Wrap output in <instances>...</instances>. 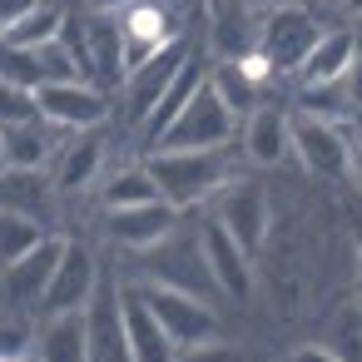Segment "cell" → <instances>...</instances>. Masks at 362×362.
Here are the masks:
<instances>
[{"mask_svg":"<svg viewBox=\"0 0 362 362\" xmlns=\"http://www.w3.org/2000/svg\"><path fill=\"white\" fill-rule=\"evenodd\" d=\"M149 174L159 184V199L179 214L194 204H214L218 189L233 179L228 149H149Z\"/></svg>","mask_w":362,"mask_h":362,"instance_id":"cell-1","label":"cell"},{"mask_svg":"<svg viewBox=\"0 0 362 362\" xmlns=\"http://www.w3.org/2000/svg\"><path fill=\"white\" fill-rule=\"evenodd\" d=\"M317 40H322V25H317V16L308 6L268 11L263 25H258V65L268 75H298Z\"/></svg>","mask_w":362,"mask_h":362,"instance_id":"cell-2","label":"cell"},{"mask_svg":"<svg viewBox=\"0 0 362 362\" xmlns=\"http://www.w3.org/2000/svg\"><path fill=\"white\" fill-rule=\"evenodd\" d=\"M209 218H218V223L233 233V243H238L248 258H258V253H263V243H268V228H273L268 189H263L258 179H248V174H233V179L218 189V199H214V214H209Z\"/></svg>","mask_w":362,"mask_h":362,"instance_id":"cell-3","label":"cell"},{"mask_svg":"<svg viewBox=\"0 0 362 362\" xmlns=\"http://www.w3.org/2000/svg\"><path fill=\"white\" fill-rule=\"evenodd\" d=\"M149 283L159 288H174V293H189V298H204L214 303L218 298V283L209 273V258H204V238H184V233H169L159 248H149Z\"/></svg>","mask_w":362,"mask_h":362,"instance_id":"cell-4","label":"cell"},{"mask_svg":"<svg viewBox=\"0 0 362 362\" xmlns=\"http://www.w3.org/2000/svg\"><path fill=\"white\" fill-rule=\"evenodd\" d=\"M293 159L303 164V174L337 184V179H347V169H352V129L293 110Z\"/></svg>","mask_w":362,"mask_h":362,"instance_id":"cell-5","label":"cell"},{"mask_svg":"<svg viewBox=\"0 0 362 362\" xmlns=\"http://www.w3.org/2000/svg\"><path fill=\"white\" fill-rule=\"evenodd\" d=\"M35 100H40V119H45L50 129H65V134H95V129L110 119V95H105L95 80L45 85Z\"/></svg>","mask_w":362,"mask_h":362,"instance_id":"cell-6","label":"cell"},{"mask_svg":"<svg viewBox=\"0 0 362 362\" xmlns=\"http://www.w3.org/2000/svg\"><path fill=\"white\" fill-rule=\"evenodd\" d=\"M100 258L90 243L80 238H65V253H60V268L50 278V293L40 303V317H65V313H85L90 298L100 293Z\"/></svg>","mask_w":362,"mask_h":362,"instance_id":"cell-7","label":"cell"},{"mask_svg":"<svg viewBox=\"0 0 362 362\" xmlns=\"http://www.w3.org/2000/svg\"><path fill=\"white\" fill-rule=\"evenodd\" d=\"M189 60V45L179 40V45H169V50H159L154 60H144L139 70H129L124 75V85H119V100H124V124H134L139 134H144V124L154 119V110L164 105V95H169V85H174V75H179V65Z\"/></svg>","mask_w":362,"mask_h":362,"instance_id":"cell-8","label":"cell"},{"mask_svg":"<svg viewBox=\"0 0 362 362\" xmlns=\"http://www.w3.org/2000/svg\"><path fill=\"white\" fill-rule=\"evenodd\" d=\"M144 303L154 308V317L164 322V332L174 337V347H199V342H214L223 332L214 303L204 298H189V293H174V288H159V283H144Z\"/></svg>","mask_w":362,"mask_h":362,"instance_id":"cell-9","label":"cell"},{"mask_svg":"<svg viewBox=\"0 0 362 362\" xmlns=\"http://www.w3.org/2000/svg\"><path fill=\"white\" fill-rule=\"evenodd\" d=\"M233 129H238V119H233V115L223 110V100L204 85V90L194 95V105L159 134L154 149H228Z\"/></svg>","mask_w":362,"mask_h":362,"instance_id":"cell-10","label":"cell"},{"mask_svg":"<svg viewBox=\"0 0 362 362\" xmlns=\"http://www.w3.org/2000/svg\"><path fill=\"white\" fill-rule=\"evenodd\" d=\"M115 21H119V35H124V65L129 70H139L159 50L179 45V25H174V11L164 0H134V6H124Z\"/></svg>","mask_w":362,"mask_h":362,"instance_id":"cell-11","label":"cell"},{"mask_svg":"<svg viewBox=\"0 0 362 362\" xmlns=\"http://www.w3.org/2000/svg\"><path fill=\"white\" fill-rule=\"evenodd\" d=\"M258 25H263V16L248 0H209V45L218 60H228V65L258 60Z\"/></svg>","mask_w":362,"mask_h":362,"instance_id":"cell-12","label":"cell"},{"mask_svg":"<svg viewBox=\"0 0 362 362\" xmlns=\"http://www.w3.org/2000/svg\"><path fill=\"white\" fill-rule=\"evenodd\" d=\"M199 238H204V258H209V273H214V283H218V298L248 303V298H253V258L233 243V233H228L218 218H204Z\"/></svg>","mask_w":362,"mask_h":362,"instance_id":"cell-13","label":"cell"},{"mask_svg":"<svg viewBox=\"0 0 362 362\" xmlns=\"http://www.w3.org/2000/svg\"><path fill=\"white\" fill-rule=\"evenodd\" d=\"M0 214H21L30 223H55L60 218V189L50 169H6L0 174Z\"/></svg>","mask_w":362,"mask_h":362,"instance_id":"cell-14","label":"cell"},{"mask_svg":"<svg viewBox=\"0 0 362 362\" xmlns=\"http://www.w3.org/2000/svg\"><path fill=\"white\" fill-rule=\"evenodd\" d=\"M105 233H110V243H119L129 253H149L169 233H179V209L164 199L144 204V209H119V214H105Z\"/></svg>","mask_w":362,"mask_h":362,"instance_id":"cell-15","label":"cell"},{"mask_svg":"<svg viewBox=\"0 0 362 362\" xmlns=\"http://www.w3.org/2000/svg\"><path fill=\"white\" fill-rule=\"evenodd\" d=\"M90 322V362H129V337H124V288H115L110 278L100 283V293L85 308Z\"/></svg>","mask_w":362,"mask_h":362,"instance_id":"cell-16","label":"cell"},{"mask_svg":"<svg viewBox=\"0 0 362 362\" xmlns=\"http://www.w3.org/2000/svg\"><path fill=\"white\" fill-rule=\"evenodd\" d=\"M243 154L258 164V169H278L293 159V110L283 105H263L243 119Z\"/></svg>","mask_w":362,"mask_h":362,"instance_id":"cell-17","label":"cell"},{"mask_svg":"<svg viewBox=\"0 0 362 362\" xmlns=\"http://www.w3.org/2000/svg\"><path fill=\"white\" fill-rule=\"evenodd\" d=\"M124 337H129V362H179L174 337L144 303V288H124Z\"/></svg>","mask_w":362,"mask_h":362,"instance_id":"cell-18","label":"cell"},{"mask_svg":"<svg viewBox=\"0 0 362 362\" xmlns=\"http://www.w3.org/2000/svg\"><path fill=\"white\" fill-rule=\"evenodd\" d=\"M60 253H65V238L50 233L30 258H21L16 268H6V273H0V283H6V298L21 303V308H40L45 293H50V278H55V268H60Z\"/></svg>","mask_w":362,"mask_h":362,"instance_id":"cell-19","label":"cell"},{"mask_svg":"<svg viewBox=\"0 0 362 362\" xmlns=\"http://www.w3.org/2000/svg\"><path fill=\"white\" fill-rule=\"evenodd\" d=\"M263 80H268V70H263L258 60H248V65L214 60V65H209V90L223 100V110L238 119V129H243V119H248L253 110L268 105V100H263Z\"/></svg>","mask_w":362,"mask_h":362,"instance_id":"cell-20","label":"cell"},{"mask_svg":"<svg viewBox=\"0 0 362 362\" xmlns=\"http://www.w3.org/2000/svg\"><path fill=\"white\" fill-rule=\"evenodd\" d=\"M357 50H362V40H357L347 25L322 30V40L313 45V55H308L303 70H298V85H332V80H347Z\"/></svg>","mask_w":362,"mask_h":362,"instance_id":"cell-21","label":"cell"},{"mask_svg":"<svg viewBox=\"0 0 362 362\" xmlns=\"http://www.w3.org/2000/svg\"><path fill=\"white\" fill-rule=\"evenodd\" d=\"M100 169H105V139L100 134H70V144H60L55 154V189L60 194H80L90 184H100Z\"/></svg>","mask_w":362,"mask_h":362,"instance_id":"cell-22","label":"cell"},{"mask_svg":"<svg viewBox=\"0 0 362 362\" xmlns=\"http://www.w3.org/2000/svg\"><path fill=\"white\" fill-rule=\"evenodd\" d=\"M85 40H90V80H95L100 90L124 85L129 65H124V35H119V21H115V16H90V21H85Z\"/></svg>","mask_w":362,"mask_h":362,"instance_id":"cell-23","label":"cell"},{"mask_svg":"<svg viewBox=\"0 0 362 362\" xmlns=\"http://www.w3.org/2000/svg\"><path fill=\"white\" fill-rule=\"evenodd\" d=\"M204 85H209V65H204V55H194V50H189V60L179 65V75H174L169 95H164V105H159V110H154V119L144 124V144H149V149H154V144H159V134H164V129H169L189 105H194V95H199Z\"/></svg>","mask_w":362,"mask_h":362,"instance_id":"cell-24","label":"cell"},{"mask_svg":"<svg viewBox=\"0 0 362 362\" xmlns=\"http://www.w3.org/2000/svg\"><path fill=\"white\" fill-rule=\"evenodd\" d=\"M0 149H6V169H45L60 144H55V129L45 119H30V124H11L0 129Z\"/></svg>","mask_w":362,"mask_h":362,"instance_id":"cell-25","label":"cell"},{"mask_svg":"<svg viewBox=\"0 0 362 362\" xmlns=\"http://www.w3.org/2000/svg\"><path fill=\"white\" fill-rule=\"evenodd\" d=\"M35 347H40V362H90V322H85V313L45 317Z\"/></svg>","mask_w":362,"mask_h":362,"instance_id":"cell-26","label":"cell"},{"mask_svg":"<svg viewBox=\"0 0 362 362\" xmlns=\"http://www.w3.org/2000/svg\"><path fill=\"white\" fill-rule=\"evenodd\" d=\"M100 204H105V214L159 204V184H154L149 164H124V169H115V174L100 184Z\"/></svg>","mask_w":362,"mask_h":362,"instance_id":"cell-27","label":"cell"},{"mask_svg":"<svg viewBox=\"0 0 362 362\" xmlns=\"http://www.w3.org/2000/svg\"><path fill=\"white\" fill-rule=\"evenodd\" d=\"M65 21H70V11L55 6V0H45V6H35L25 21H16L11 30H0V40H6V45H21V50H45V45L60 40Z\"/></svg>","mask_w":362,"mask_h":362,"instance_id":"cell-28","label":"cell"},{"mask_svg":"<svg viewBox=\"0 0 362 362\" xmlns=\"http://www.w3.org/2000/svg\"><path fill=\"white\" fill-rule=\"evenodd\" d=\"M45 238H50L45 223H30V218H21V214H0V273L16 268L21 258H30Z\"/></svg>","mask_w":362,"mask_h":362,"instance_id":"cell-29","label":"cell"},{"mask_svg":"<svg viewBox=\"0 0 362 362\" xmlns=\"http://www.w3.org/2000/svg\"><path fill=\"white\" fill-rule=\"evenodd\" d=\"M322 347H327L337 362H362V308H357V293H352V303H342V308L332 313Z\"/></svg>","mask_w":362,"mask_h":362,"instance_id":"cell-30","label":"cell"},{"mask_svg":"<svg viewBox=\"0 0 362 362\" xmlns=\"http://www.w3.org/2000/svg\"><path fill=\"white\" fill-rule=\"evenodd\" d=\"M0 80L11 85H25V90H45V65H40V50H21V45H6L0 40Z\"/></svg>","mask_w":362,"mask_h":362,"instance_id":"cell-31","label":"cell"},{"mask_svg":"<svg viewBox=\"0 0 362 362\" xmlns=\"http://www.w3.org/2000/svg\"><path fill=\"white\" fill-rule=\"evenodd\" d=\"M30 119H40V100H35V90L0 80V129H11V124H30Z\"/></svg>","mask_w":362,"mask_h":362,"instance_id":"cell-32","label":"cell"},{"mask_svg":"<svg viewBox=\"0 0 362 362\" xmlns=\"http://www.w3.org/2000/svg\"><path fill=\"white\" fill-rule=\"evenodd\" d=\"M179 362H243V352L214 337V342H199V347H184V352H179Z\"/></svg>","mask_w":362,"mask_h":362,"instance_id":"cell-33","label":"cell"},{"mask_svg":"<svg viewBox=\"0 0 362 362\" xmlns=\"http://www.w3.org/2000/svg\"><path fill=\"white\" fill-rule=\"evenodd\" d=\"M35 6H45V0H0V30H11L16 21H25Z\"/></svg>","mask_w":362,"mask_h":362,"instance_id":"cell-34","label":"cell"},{"mask_svg":"<svg viewBox=\"0 0 362 362\" xmlns=\"http://www.w3.org/2000/svg\"><path fill=\"white\" fill-rule=\"evenodd\" d=\"M0 357H25V337L6 322H0Z\"/></svg>","mask_w":362,"mask_h":362,"instance_id":"cell-35","label":"cell"},{"mask_svg":"<svg viewBox=\"0 0 362 362\" xmlns=\"http://www.w3.org/2000/svg\"><path fill=\"white\" fill-rule=\"evenodd\" d=\"M347 179H352V189L362 194V124L352 129V169H347Z\"/></svg>","mask_w":362,"mask_h":362,"instance_id":"cell-36","label":"cell"},{"mask_svg":"<svg viewBox=\"0 0 362 362\" xmlns=\"http://www.w3.org/2000/svg\"><path fill=\"white\" fill-rule=\"evenodd\" d=\"M293 362H337V357H332L322 342H308V347H298V352H293Z\"/></svg>","mask_w":362,"mask_h":362,"instance_id":"cell-37","label":"cell"},{"mask_svg":"<svg viewBox=\"0 0 362 362\" xmlns=\"http://www.w3.org/2000/svg\"><path fill=\"white\" fill-rule=\"evenodd\" d=\"M85 6H90L95 16H119L124 6H134V0H85Z\"/></svg>","mask_w":362,"mask_h":362,"instance_id":"cell-38","label":"cell"},{"mask_svg":"<svg viewBox=\"0 0 362 362\" xmlns=\"http://www.w3.org/2000/svg\"><path fill=\"white\" fill-rule=\"evenodd\" d=\"M248 6H253L258 16H268V11H283V6H303V0H248Z\"/></svg>","mask_w":362,"mask_h":362,"instance_id":"cell-39","label":"cell"},{"mask_svg":"<svg viewBox=\"0 0 362 362\" xmlns=\"http://www.w3.org/2000/svg\"><path fill=\"white\" fill-rule=\"evenodd\" d=\"M342 6H347V16H357V21H362V0H342Z\"/></svg>","mask_w":362,"mask_h":362,"instance_id":"cell-40","label":"cell"},{"mask_svg":"<svg viewBox=\"0 0 362 362\" xmlns=\"http://www.w3.org/2000/svg\"><path fill=\"white\" fill-rule=\"evenodd\" d=\"M352 248H357V263H362V228H357V238H352ZM357 278H362V268H357Z\"/></svg>","mask_w":362,"mask_h":362,"instance_id":"cell-41","label":"cell"},{"mask_svg":"<svg viewBox=\"0 0 362 362\" xmlns=\"http://www.w3.org/2000/svg\"><path fill=\"white\" fill-rule=\"evenodd\" d=\"M0 174H6V149H0Z\"/></svg>","mask_w":362,"mask_h":362,"instance_id":"cell-42","label":"cell"},{"mask_svg":"<svg viewBox=\"0 0 362 362\" xmlns=\"http://www.w3.org/2000/svg\"><path fill=\"white\" fill-rule=\"evenodd\" d=\"M0 362H25V357H0Z\"/></svg>","mask_w":362,"mask_h":362,"instance_id":"cell-43","label":"cell"},{"mask_svg":"<svg viewBox=\"0 0 362 362\" xmlns=\"http://www.w3.org/2000/svg\"><path fill=\"white\" fill-rule=\"evenodd\" d=\"M35 362H40V357H35Z\"/></svg>","mask_w":362,"mask_h":362,"instance_id":"cell-44","label":"cell"}]
</instances>
